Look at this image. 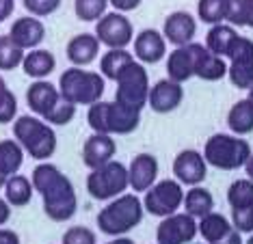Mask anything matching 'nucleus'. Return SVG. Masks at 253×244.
I'll return each mask as SVG.
<instances>
[{"label": "nucleus", "instance_id": "obj_10", "mask_svg": "<svg viewBox=\"0 0 253 244\" xmlns=\"http://www.w3.org/2000/svg\"><path fill=\"white\" fill-rule=\"evenodd\" d=\"M197 218L186 212H175L160 218L156 229V244H191L197 238Z\"/></svg>", "mask_w": 253, "mask_h": 244}, {"label": "nucleus", "instance_id": "obj_27", "mask_svg": "<svg viewBox=\"0 0 253 244\" xmlns=\"http://www.w3.org/2000/svg\"><path fill=\"white\" fill-rule=\"evenodd\" d=\"M232 229H234L232 220H229L227 216H223V214H218V212H210V214H206L204 218L197 220V231H199V236L206 240V244L221 240V238L227 236Z\"/></svg>", "mask_w": 253, "mask_h": 244}, {"label": "nucleus", "instance_id": "obj_51", "mask_svg": "<svg viewBox=\"0 0 253 244\" xmlns=\"http://www.w3.org/2000/svg\"><path fill=\"white\" fill-rule=\"evenodd\" d=\"M4 182H7V177H4V175H2V173H0V190H2V188H4Z\"/></svg>", "mask_w": 253, "mask_h": 244}, {"label": "nucleus", "instance_id": "obj_45", "mask_svg": "<svg viewBox=\"0 0 253 244\" xmlns=\"http://www.w3.org/2000/svg\"><path fill=\"white\" fill-rule=\"evenodd\" d=\"M212 244H245V242H243V234H240V231H236V229H232L227 236H223L221 240H216Z\"/></svg>", "mask_w": 253, "mask_h": 244}, {"label": "nucleus", "instance_id": "obj_17", "mask_svg": "<svg viewBox=\"0 0 253 244\" xmlns=\"http://www.w3.org/2000/svg\"><path fill=\"white\" fill-rule=\"evenodd\" d=\"M117 154V143L111 134H91L83 145V162L89 171L100 168L108 164L111 160H115Z\"/></svg>", "mask_w": 253, "mask_h": 244}, {"label": "nucleus", "instance_id": "obj_54", "mask_svg": "<svg viewBox=\"0 0 253 244\" xmlns=\"http://www.w3.org/2000/svg\"><path fill=\"white\" fill-rule=\"evenodd\" d=\"M191 244H193V242H191Z\"/></svg>", "mask_w": 253, "mask_h": 244}, {"label": "nucleus", "instance_id": "obj_24", "mask_svg": "<svg viewBox=\"0 0 253 244\" xmlns=\"http://www.w3.org/2000/svg\"><path fill=\"white\" fill-rule=\"evenodd\" d=\"M184 212L193 218H204L206 214L214 212V197L208 188L204 186H191V188L184 193Z\"/></svg>", "mask_w": 253, "mask_h": 244}, {"label": "nucleus", "instance_id": "obj_44", "mask_svg": "<svg viewBox=\"0 0 253 244\" xmlns=\"http://www.w3.org/2000/svg\"><path fill=\"white\" fill-rule=\"evenodd\" d=\"M0 244H22V242H20V236L13 229L0 227Z\"/></svg>", "mask_w": 253, "mask_h": 244}, {"label": "nucleus", "instance_id": "obj_13", "mask_svg": "<svg viewBox=\"0 0 253 244\" xmlns=\"http://www.w3.org/2000/svg\"><path fill=\"white\" fill-rule=\"evenodd\" d=\"M195 35H197V20L188 11H173L167 15L163 24V37L167 43L173 48H184L195 41Z\"/></svg>", "mask_w": 253, "mask_h": 244}, {"label": "nucleus", "instance_id": "obj_35", "mask_svg": "<svg viewBox=\"0 0 253 244\" xmlns=\"http://www.w3.org/2000/svg\"><path fill=\"white\" fill-rule=\"evenodd\" d=\"M108 0H74V13L80 22H97L108 13Z\"/></svg>", "mask_w": 253, "mask_h": 244}, {"label": "nucleus", "instance_id": "obj_6", "mask_svg": "<svg viewBox=\"0 0 253 244\" xmlns=\"http://www.w3.org/2000/svg\"><path fill=\"white\" fill-rule=\"evenodd\" d=\"M115 102L122 104L126 108L139 110L143 113V108L147 106V97H149V74L143 63L132 61L130 65H126L119 76L115 78Z\"/></svg>", "mask_w": 253, "mask_h": 244}, {"label": "nucleus", "instance_id": "obj_12", "mask_svg": "<svg viewBox=\"0 0 253 244\" xmlns=\"http://www.w3.org/2000/svg\"><path fill=\"white\" fill-rule=\"evenodd\" d=\"M188 52L193 59L195 78H201L206 82H216L227 76V63L223 56H216L206 48L204 43H188Z\"/></svg>", "mask_w": 253, "mask_h": 244}, {"label": "nucleus", "instance_id": "obj_53", "mask_svg": "<svg viewBox=\"0 0 253 244\" xmlns=\"http://www.w3.org/2000/svg\"><path fill=\"white\" fill-rule=\"evenodd\" d=\"M245 244H253V234H251V236H249V240H247V242H245Z\"/></svg>", "mask_w": 253, "mask_h": 244}, {"label": "nucleus", "instance_id": "obj_1", "mask_svg": "<svg viewBox=\"0 0 253 244\" xmlns=\"http://www.w3.org/2000/svg\"><path fill=\"white\" fill-rule=\"evenodd\" d=\"M35 193L42 195L43 214L54 223H67L78 212V197L72 179L52 162H39L31 175Z\"/></svg>", "mask_w": 253, "mask_h": 244}, {"label": "nucleus", "instance_id": "obj_34", "mask_svg": "<svg viewBox=\"0 0 253 244\" xmlns=\"http://www.w3.org/2000/svg\"><path fill=\"white\" fill-rule=\"evenodd\" d=\"M227 24L253 28V0H229Z\"/></svg>", "mask_w": 253, "mask_h": 244}, {"label": "nucleus", "instance_id": "obj_4", "mask_svg": "<svg viewBox=\"0 0 253 244\" xmlns=\"http://www.w3.org/2000/svg\"><path fill=\"white\" fill-rule=\"evenodd\" d=\"M106 91V78L100 72H89L84 67H70L59 78V93L63 100L74 106H91L100 102Z\"/></svg>", "mask_w": 253, "mask_h": 244}, {"label": "nucleus", "instance_id": "obj_37", "mask_svg": "<svg viewBox=\"0 0 253 244\" xmlns=\"http://www.w3.org/2000/svg\"><path fill=\"white\" fill-rule=\"evenodd\" d=\"M229 63H249L253 61V39L249 37H243V35H236L232 45L227 50V56Z\"/></svg>", "mask_w": 253, "mask_h": 244}, {"label": "nucleus", "instance_id": "obj_48", "mask_svg": "<svg viewBox=\"0 0 253 244\" xmlns=\"http://www.w3.org/2000/svg\"><path fill=\"white\" fill-rule=\"evenodd\" d=\"M9 93H11V89L7 86V82H4V78L0 76V104H2L4 100L9 97Z\"/></svg>", "mask_w": 253, "mask_h": 244}, {"label": "nucleus", "instance_id": "obj_21", "mask_svg": "<svg viewBox=\"0 0 253 244\" xmlns=\"http://www.w3.org/2000/svg\"><path fill=\"white\" fill-rule=\"evenodd\" d=\"M141 125V113L139 110L126 108L117 102H108L106 106V127L111 136H126L132 134Z\"/></svg>", "mask_w": 253, "mask_h": 244}, {"label": "nucleus", "instance_id": "obj_3", "mask_svg": "<svg viewBox=\"0 0 253 244\" xmlns=\"http://www.w3.org/2000/svg\"><path fill=\"white\" fill-rule=\"evenodd\" d=\"M13 138L22 149L39 162H48L56 152V132L50 123L35 115H22L13 121Z\"/></svg>", "mask_w": 253, "mask_h": 244}, {"label": "nucleus", "instance_id": "obj_39", "mask_svg": "<svg viewBox=\"0 0 253 244\" xmlns=\"http://www.w3.org/2000/svg\"><path fill=\"white\" fill-rule=\"evenodd\" d=\"M61 244H97V236L93 229L84 227V225H76V227H70L63 234Z\"/></svg>", "mask_w": 253, "mask_h": 244}, {"label": "nucleus", "instance_id": "obj_47", "mask_svg": "<svg viewBox=\"0 0 253 244\" xmlns=\"http://www.w3.org/2000/svg\"><path fill=\"white\" fill-rule=\"evenodd\" d=\"M9 218H11V205L4 201V197H0V227L7 225Z\"/></svg>", "mask_w": 253, "mask_h": 244}, {"label": "nucleus", "instance_id": "obj_2", "mask_svg": "<svg viewBox=\"0 0 253 244\" xmlns=\"http://www.w3.org/2000/svg\"><path fill=\"white\" fill-rule=\"evenodd\" d=\"M145 216V207L136 193H124L108 201L100 212H97V229L104 236L119 238L130 234L141 225Z\"/></svg>", "mask_w": 253, "mask_h": 244}, {"label": "nucleus", "instance_id": "obj_29", "mask_svg": "<svg viewBox=\"0 0 253 244\" xmlns=\"http://www.w3.org/2000/svg\"><path fill=\"white\" fill-rule=\"evenodd\" d=\"M236 35H238L236 33V28L232 24H227V22H223V24H214V26H210L208 35H206V43L204 45L212 52V54L223 56V59H225L227 50H229V45H232Z\"/></svg>", "mask_w": 253, "mask_h": 244}, {"label": "nucleus", "instance_id": "obj_31", "mask_svg": "<svg viewBox=\"0 0 253 244\" xmlns=\"http://www.w3.org/2000/svg\"><path fill=\"white\" fill-rule=\"evenodd\" d=\"M229 0H199L197 2V17L204 24H223L227 22Z\"/></svg>", "mask_w": 253, "mask_h": 244}, {"label": "nucleus", "instance_id": "obj_23", "mask_svg": "<svg viewBox=\"0 0 253 244\" xmlns=\"http://www.w3.org/2000/svg\"><path fill=\"white\" fill-rule=\"evenodd\" d=\"M167 78L173 80V82H180V84L195 78L193 59H191V52H188V45L173 48V52L167 54Z\"/></svg>", "mask_w": 253, "mask_h": 244}, {"label": "nucleus", "instance_id": "obj_9", "mask_svg": "<svg viewBox=\"0 0 253 244\" xmlns=\"http://www.w3.org/2000/svg\"><path fill=\"white\" fill-rule=\"evenodd\" d=\"M95 37L102 45H106L108 50H119L128 48L134 41V26L128 20L126 13L119 11H111V13L102 15L95 22Z\"/></svg>", "mask_w": 253, "mask_h": 244}, {"label": "nucleus", "instance_id": "obj_52", "mask_svg": "<svg viewBox=\"0 0 253 244\" xmlns=\"http://www.w3.org/2000/svg\"><path fill=\"white\" fill-rule=\"evenodd\" d=\"M247 100H249V102L253 104V86H251V89H249V95H247Z\"/></svg>", "mask_w": 253, "mask_h": 244}, {"label": "nucleus", "instance_id": "obj_16", "mask_svg": "<svg viewBox=\"0 0 253 244\" xmlns=\"http://www.w3.org/2000/svg\"><path fill=\"white\" fill-rule=\"evenodd\" d=\"M128 182L132 193H147L158 182V160L152 154H136L128 164Z\"/></svg>", "mask_w": 253, "mask_h": 244}, {"label": "nucleus", "instance_id": "obj_15", "mask_svg": "<svg viewBox=\"0 0 253 244\" xmlns=\"http://www.w3.org/2000/svg\"><path fill=\"white\" fill-rule=\"evenodd\" d=\"M184 102V89L180 82H173L169 78L158 80L154 86H149V97H147V106L158 115L173 113L182 106Z\"/></svg>", "mask_w": 253, "mask_h": 244}, {"label": "nucleus", "instance_id": "obj_20", "mask_svg": "<svg viewBox=\"0 0 253 244\" xmlns=\"http://www.w3.org/2000/svg\"><path fill=\"white\" fill-rule=\"evenodd\" d=\"M100 48L102 43L97 41L93 33H80L67 41L65 54L67 61L72 63V67H87L100 56Z\"/></svg>", "mask_w": 253, "mask_h": 244}, {"label": "nucleus", "instance_id": "obj_41", "mask_svg": "<svg viewBox=\"0 0 253 244\" xmlns=\"http://www.w3.org/2000/svg\"><path fill=\"white\" fill-rule=\"evenodd\" d=\"M232 227L240 234H253V205L232 210Z\"/></svg>", "mask_w": 253, "mask_h": 244}, {"label": "nucleus", "instance_id": "obj_38", "mask_svg": "<svg viewBox=\"0 0 253 244\" xmlns=\"http://www.w3.org/2000/svg\"><path fill=\"white\" fill-rule=\"evenodd\" d=\"M74 117H76V106H74L72 102H67V100H63V97H61V102L56 104L52 110H50V115L43 121L54 127V125H67V123H72Z\"/></svg>", "mask_w": 253, "mask_h": 244}, {"label": "nucleus", "instance_id": "obj_30", "mask_svg": "<svg viewBox=\"0 0 253 244\" xmlns=\"http://www.w3.org/2000/svg\"><path fill=\"white\" fill-rule=\"evenodd\" d=\"M134 59V54L132 52H128V48H119V50H106L104 54L100 56V74L104 76L106 80H113L119 76V72L130 65Z\"/></svg>", "mask_w": 253, "mask_h": 244}, {"label": "nucleus", "instance_id": "obj_43", "mask_svg": "<svg viewBox=\"0 0 253 244\" xmlns=\"http://www.w3.org/2000/svg\"><path fill=\"white\" fill-rule=\"evenodd\" d=\"M108 2H111L115 11H119V13H128V11L139 9L143 0H108Z\"/></svg>", "mask_w": 253, "mask_h": 244}, {"label": "nucleus", "instance_id": "obj_7", "mask_svg": "<svg viewBox=\"0 0 253 244\" xmlns=\"http://www.w3.org/2000/svg\"><path fill=\"white\" fill-rule=\"evenodd\" d=\"M130 188L128 166L119 160H111L108 164L93 168L87 175V193L95 201H113Z\"/></svg>", "mask_w": 253, "mask_h": 244}, {"label": "nucleus", "instance_id": "obj_8", "mask_svg": "<svg viewBox=\"0 0 253 244\" xmlns=\"http://www.w3.org/2000/svg\"><path fill=\"white\" fill-rule=\"evenodd\" d=\"M143 207L147 214L158 218L171 216V214L180 212L184 203V186L177 179H160L143 197Z\"/></svg>", "mask_w": 253, "mask_h": 244}, {"label": "nucleus", "instance_id": "obj_5", "mask_svg": "<svg viewBox=\"0 0 253 244\" xmlns=\"http://www.w3.org/2000/svg\"><path fill=\"white\" fill-rule=\"evenodd\" d=\"M251 156V145L236 134H212L204 145V158L218 171H238Z\"/></svg>", "mask_w": 253, "mask_h": 244}, {"label": "nucleus", "instance_id": "obj_36", "mask_svg": "<svg viewBox=\"0 0 253 244\" xmlns=\"http://www.w3.org/2000/svg\"><path fill=\"white\" fill-rule=\"evenodd\" d=\"M227 78L236 89H247L253 86V61L249 63H229L227 65Z\"/></svg>", "mask_w": 253, "mask_h": 244}, {"label": "nucleus", "instance_id": "obj_22", "mask_svg": "<svg viewBox=\"0 0 253 244\" xmlns=\"http://www.w3.org/2000/svg\"><path fill=\"white\" fill-rule=\"evenodd\" d=\"M22 69H24L28 78L45 80L56 69V59L50 50H43V48L28 50L24 54V61H22Z\"/></svg>", "mask_w": 253, "mask_h": 244}, {"label": "nucleus", "instance_id": "obj_26", "mask_svg": "<svg viewBox=\"0 0 253 244\" xmlns=\"http://www.w3.org/2000/svg\"><path fill=\"white\" fill-rule=\"evenodd\" d=\"M227 125L236 136H247L253 132V104L247 100H238L227 113Z\"/></svg>", "mask_w": 253, "mask_h": 244}, {"label": "nucleus", "instance_id": "obj_46", "mask_svg": "<svg viewBox=\"0 0 253 244\" xmlns=\"http://www.w3.org/2000/svg\"><path fill=\"white\" fill-rule=\"evenodd\" d=\"M15 11V0H0V22L9 20Z\"/></svg>", "mask_w": 253, "mask_h": 244}, {"label": "nucleus", "instance_id": "obj_14", "mask_svg": "<svg viewBox=\"0 0 253 244\" xmlns=\"http://www.w3.org/2000/svg\"><path fill=\"white\" fill-rule=\"evenodd\" d=\"M134 59L143 65H156L167 56V39L156 28H143L139 35H134Z\"/></svg>", "mask_w": 253, "mask_h": 244}, {"label": "nucleus", "instance_id": "obj_32", "mask_svg": "<svg viewBox=\"0 0 253 244\" xmlns=\"http://www.w3.org/2000/svg\"><path fill=\"white\" fill-rule=\"evenodd\" d=\"M227 203L232 210L238 207H251L253 205V182L249 177L234 179L227 188Z\"/></svg>", "mask_w": 253, "mask_h": 244}, {"label": "nucleus", "instance_id": "obj_40", "mask_svg": "<svg viewBox=\"0 0 253 244\" xmlns=\"http://www.w3.org/2000/svg\"><path fill=\"white\" fill-rule=\"evenodd\" d=\"M22 4H24V9L31 15L48 17V15H52L54 11H59L61 0H22Z\"/></svg>", "mask_w": 253, "mask_h": 244}, {"label": "nucleus", "instance_id": "obj_49", "mask_svg": "<svg viewBox=\"0 0 253 244\" xmlns=\"http://www.w3.org/2000/svg\"><path fill=\"white\" fill-rule=\"evenodd\" d=\"M245 171H247V177L253 182V152L249 156V160H247V164H245Z\"/></svg>", "mask_w": 253, "mask_h": 244}, {"label": "nucleus", "instance_id": "obj_11", "mask_svg": "<svg viewBox=\"0 0 253 244\" xmlns=\"http://www.w3.org/2000/svg\"><path fill=\"white\" fill-rule=\"evenodd\" d=\"M173 175L182 186H201L208 177V162L197 149H184L173 160Z\"/></svg>", "mask_w": 253, "mask_h": 244}, {"label": "nucleus", "instance_id": "obj_25", "mask_svg": "<svg viewBox=\"0 0 253 244\" xmlns=\"http://www.w3.org/2000/svg\"><path fill=\"white\" fill-rule=\"evenodd\" d=\"M4 201L9 203L11 207H24L33 201V195H35V188H33V182L26 175H15L7 177L4 182Z\"/></svg>", "mask_w": 253, "mask_h": 244}, {"label": "nucleus", "instance_id": "obj_50", "mask_svg": "<svg viewBox=\"0 0 253 244\" xmlns=\"http://www.w3.org/2000/svg\"><path fill=\"white\" fill-rule=\"evenodd\" d=\"M106 244H134V240H130V238H126V236H119V238H115V240L106 242Z\"/></svg>", "mask_w": 253, "mask_h": 244}, {"label": "nucleus", "instance_id": "obj_19", "mask_svg": "<svg viewBox=\"0 0 253 244\" xmlns=\"http://www.w3.org/2000/svg\"><path fill=\"white\" fill-rule=\"evenodd\" d=\"M7 35L22 50L28 52V50H35L42 45V41L45 39V26L39 17L24 15V17H18V20L11 24V31Z\"/></svg>", "mask_w": 253, "mask_h": 244}, {"label": "nucleus", "instance_id": "obj_33", "mask_svg": "<svg viewBox=\"0 0 253 244\" xmlns=\"http://www.w3.org/2000/svg\"><path fill=\"white\" fill-rule=\"evenodd\" d=\"M24 54L26 52L9 35H0V72H11V69L22 67Z\"/></svg>", "mask_w": 253, "mask_h": 244}, {"label": "nucleus", "instance_id": "obj_28", "mask_svg": "<svg viewBox=\"0 0 253 244\" xmlns=\"http://www.w3.org/2000/svg\"><path fill=\"white\" fill-rule=\"evenodd\" d=\"M26 152L22 149V145L15 138H4L0 141V173L4 177H11L15 173H20L22 164H24Z\"/></svg>", "mask_w": 253, "mask_h": 244}, {"label": "nucleus", "instance_id": "obj_18", "mask_svg": "<svg viewBox=\"0 0 253 244\" xmlns=\"http://www.w3.org/2000/svg\"><path fill=\"white\" fill-rule=\"evenodd\" d=\"M59 102H61L59 86L48 82V80H35V82L26 89V104L35 117L45 119L50 115V110Z\"/></svg>", "mask_w": 253, "mask_h": 244}, {"label": "nucleus", "instance_id": "obj_42", "mask_svg": "<svg viewBox=\"0 0 253 244\" xmlns=\"http://www.w3.org/2000/svg\"><path fill=\"white\" fill-rule=\"evenodd\" d=\"M15 117H18V97H15V93L11 91L9 97L0 104V123H13Z\"/></svg>", "mask_w": 253, "mask_h": 244}]
</instances>
